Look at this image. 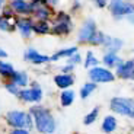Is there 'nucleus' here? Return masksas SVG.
Segmentation results:
<instances>
[{"instance_id":"obj_27","label":"nucleus","mask_w":134,"mask_h":134,"mask_svg":"<svg viewBox=\"0 0 134 134\" xmlns=\"http://www.w3.org/2000/svg\"><path fill=\"white\" fill-rule=\"evenodd\" d=\"M105 35L104 32H100V31H96V32L93 34V37L91 38V41H89V44L91 45H102L104 44V41H105Z\"/></svg>"},{"instance_id":"obj_34","label":"nucleus","mask_w":134,"mask_h":134,"mask_svg":"<svg viewBox=\"0 0 134 134\" xmlns=\"http://www.w3.org/2000/svg\"><path fill=\"white\" fill-rule=\"evenodd\" d=\"M0 58H7V53L0 47Z\"/></svg>"},{"instance_id":"obj_32","label":"nucleus","mask_w":134,"mask_h":134,"mask_svg":"<svg viewBox=\"0 0 134 134\" xmlns=\"http://www.w3.org/2000/svg\"><path fill=\"white\" fill-rule=\"evenodd\" d=\"M73 70H74V66H73V64H69V63H67L66 67H63V69H61V71H63V73H71Z\"/></svg>"},{"instance_id":"obj_25","label":"nucleus","mask_w":134,"mask_h":134,"mask_svg":"<svg viewBox=\"0 0 134 134\" xmlns=\"http://www.w3.org/2000/svg\"><path fill=\"white\" fill-rule=\"evenodd\" d=\"M98 117H99V107L93 108V109H92L91 112H89V114L85 115V118H83V124H85V125H91V124H93L95 121L98 120Z\"/></svg>"},{"instance_id":"obj_29","label":"nucleus","mask_w":134,"mask_h":134,"mask_svg":"<svg viewBox=\"0 0 134 134\" xmlns=\"http://www.w3.org/2000/svg\"><path fill=\"white\" fill-rule=\"evenodd\" d=\"M67 63H69V64H73V66H77V64L82 63V55H80L79 53L71 54L70 57H67Z\"/></svg>"},{"instance_id":"obj_24","label":"nucleus","mask_w":134,"mask_h":134,"mask_svg":"<svg viewBox=\"0 0 134 134\" xmlns=\"http://www.w3.org/2000/svg\"><path fill=\"white\" fill-rule=\"evenodd\" d=\"M95 91H96V83H95V82L85 83L83 86L80 87V98H82V99H86V98L91 96Z\"/></svg>"},{"instance_id":"obj_15","label":"nucleus","mask_w":134,"mask_h":134,"mask_svg":"<svg viewBox=\"0 0 134 134\" xmlns=\"http://www.w3.org/2000/svg\"><path fill=\"white\" fill-rule=\"evenodd\" d=\"M74 76L71 73H60L54 76V83L58 89H69L74 85Z\"/></svg>"},{"instance_id":"obj_10","label":"nucleus","mask_w":134,"mask_h":134,"mask_svg":"<svg viewBox=\"0 0 134 134\" xmlns=\"http://www.w3.org/2000/svg\"><path fill=\"white\" fill-rule=\"evenodd\" d=\"M98 31L96 28V22L93 19H86L82 25V28L79 29V34H77V41L82 44H86L91 41V38L93 37V34Z\"/></svg>"},{"instance_id":"obj_35","label":"nucleus","mask_w":134,"mask_h":134,"mask_svg":"<svg viewBox=\"0 0 134 134\" xmlns=\"http://www.w3.org/2000/svg\"><path fill=\"white\" fill-rule=\"evenodd\" d=\"M31 3H45V0H29Z\"/></svg>"},{"instance_id":"obj_13","label":"nucleus","mask_w":134,"mask_h":134,"mask_svg":"<svg viewBox=\"0 0 134 134\" xmlns=\"http://www.w3.org/2000/svg\"><path fill=\"white\" fill-rule=\"evenodd\" d=\"M9 7L18 16H31L32 13V3L29 0H10Z\"/></svg>"},{"instance_id":"obj_36","label":"nucleus","mask_w":134,"mask_h":134,"mask_svg":"<svg viewBox=\"0 0 134 134\" xmlns=\"http://www.w3.org/2000/svg\"><path fill=\"white\" fill-rule=\"evenodd\" d=\"M4 2H6V0H0V9H2V7H3V4H4Z\"/></svg>"},{"instance_id":"obj_12","label":"nucleus","mask_w":134,"mask_h":134,"mask_svg":"<svg viewBox=\"0 0 134 134\" xmlns=\"http://www.w3.org/2000/svg\"><path fill=\"white\" fill-rule=\"evenodd\" d=\"M32 25L34 19L31 16H18L16 19V29L22 38H31L32 37Z\"/></svg>"},{"instance_id":"obj_6","label":"nucleus","mask_w":134,"mask_h":134,"mask_svg":"<svg viewBox=\"0 0 134 134\" xmlns=\"http://www.w3.org/2000/svg\"><path fill=\"white\" fill-rule=\"evenodd\" d=\"M18 98H19L22 102H25V104H38V102H41L44 98V92L42 89H41V86H38L37 83H34L32 86L29 87H22L19 92V95H18Z\"/></svg>"},{"instance_id":"obj_26","label":"nucleus","mask_w":134,"mask_h":134,"mask_svg":"<svg viewBox=\"0 0 134 134\" xmlns=\"http://www.w3.org/2000/svg\"><path fill=\"white\" fill-rule=\"evenodd\" d=\"M98 64H99V60L95 57V54L92 53V51H87L86 60L83 61V66L86 67V69H91V67H95V66H98Z\"/></svg>"},{"instance_id":"obj_11","label":"nucleus","mask_w":134,"mask_h":134,"mask_svg":"<svg viewBox=\"0 0 134 134\" xmlns=\"http://www.w3.org/2000/svg\"><path fill=\"white\" fill-rule=\"evenodd\" d=\"M31 16L35 18V20H50L54 16V7H51L47 3H32Z\"/></svg>"},{"instance_id":"obj_31","label":"nucleus","mask_w":134,"mask_h":134,"mask_svg":"<svg viewBox=\"0 0 134 134\" xmlns=\"http://www.w3.org/2000/svg\"><path fill=\"white\" fill-rule=\"evenodd\" d=\"M92 2H93V4L96 7H99V9H102V7H105L108 4V2H109V0H92Z\"/></svg>"},{"instance_id":"obj_21","label":"nucleus","mask_w":134,"mask_h":134,"mask_svg":"<svg viewBox=\"0 0 134 134\" xmlns=\"http://www.w3.org/2000/svg\"><path fill=\"white\" fill-rule=\"evenodd\" d=\"M74 98H76V93L71 91L70 87H69V89H63V92H61V95H60L61 107H64V108L70 107V105L74 102Z\"/></svg>"},{"instance_id":"obj_3","label":"nucleus","mask_w":134,"mask_h":134,"mask_svg":"<svg viewBox=\"0 0 134 134\" xmlns=\"http://www.w3.org/2000/svg\"><path fill=\"white\" fill-rule=\"evenodd\" d=\"M71 29H73V20L64 12H58L55 13L53 20V25H51L50 34L51 35H55V37H63V35H67L70 34Z\"/></svg>"},{"instance_id":"obj_17","label":"nucleus","mask_w":134,"mask_h":134,"mask_svg":"<svg viewBox=\"0 0 134 134\" xmlns=\"http://www.w3.org/2000/svg\"><path fill=\"white\" fill-rule=\"evenodd\" d=\"M9 82L18 85L19 87H25V86H28V83H29V76H28L26 71H22V70L16 71L15 70L13 74L9 77Z\"/></svg>"},{"instance_id":"obj_20","label":"nucleus","mask_w":134,"mask_h":134,"mask_svg":"<svg viewBox=\"0 0 134 134\" xmlns=\"http://www.w3.org/2000/svg\"><path fill=\"white\" fill-rule=\"evenodd\" d=\"M74 53H77L76 45L69 47V48H61V50H58L57 53H54L53 55H50V61H58V60H61V58H67Z\"/></svg>"},{"instance_id":"obj_30","label":"nucleus","mask_w":134,"mask_h":134,"mask_svg":"<svg viewBox=\"0 0 134 134\" xmlns=\"http://www.w3.org/2000/svg\"><path fill=\"white\" fill-rule=\"evenodd\" d=\"M9 134H31V131L26 128H12Z\"/></svg>"},{"instance_id":"obj_1","label":"nucleus","mask_w":134,"mask_h":134,"mask_svg":"<svg viewBox=\"0 0 134 134\" xmlns=\"http://www.w3.org/2000/svg\"><path fill=\"white\" fill-rule=\"evenodd\" d=\"M29 112L34 120V128L41 134H54L55 131V118L48 108L41 105H34L29 108Z\"/></svg>"},{"instance_id":"obj_2","label":"nucleus","mask_w":134,"mask_h":134,"mask_svg":"<svg viewBox=\"0 0 134 134\" xmlns=\"http://www.w3.org/2000/svg\"><path fill=\"white\" fill-rule=\"evenodd\" d=\"M6 122L12 128H26V130H34V120L29 111L22 109H13L6 114Z\"/></svg>"},{"instance_id":"obj_19","label":"nucleus","mask_w":134,"mask_h":134,"mask_svg":"<svg viewBox=\"0 0 134 134\" xmlns=\"http://www.w3.org/2000/svg\"><path fill=\"white\" fill-rule=\"evenodd\" d=\"M104 64L108 67V69H117L121 63H122V58L120 55H117V53H107L102 58Z\"/></svg>"},{"instance_id":"obj_33","label":"nucleus","mask_w":134,"mask_h":134,"mask_svg":"<svg viewBox=\"0 0 134 134\" xmlns=\"http://www.w3.org/2000/svg\"><path fill=\"white\" fill-rule=\"evenodd\" d=\"M60 2H61V0H45V3H47V4H50L51 7L58 6V4H60Z\"/></svg>"},{"instance_id":"obj_18","label":"nucleus","mask_w":134,"mask_h":134,"mask_svg":"<svg viewBox=\"0 0 134 134\" xmlns=\"http://www.w3.org/2000/svg\"><path fill=\"white\" fill-rule=\"evenodd\" d=\"M50 29H51V24L48 20H34V25H32V31L34 34L37 35H47L50 34Z\"/></svg>"},{"instance_id":"obj_28","label":"nucleus","mask_w":134,"mask_h":134,"mask_svg":"<svg viewBox=\"0 0 134 134\" xmlns=\"http://www.w3.org/2000/svg\"><path fill=\"white\" fill-rule=\"evenodd\" d=\"M4 87H6V91L9 92L10 95H13V96H18V95H19V92H20V89H22V87H19L18 85L12 83V82L4 83Z\"/></svg>"},{"instance_id":"obj_14","label":"nucleus","mask_w":134,"mask_h":134,"mask_svg":"<svg viewBox=\"0 0 134 134\" xmlns=\"http://www.w3.org/2000/svg\"><path fill=\"white\" fill-rule=\"evenodd\" d=\"M115 76L120 77V79H124V80H134V61L133 60L122 61L117 67Z\"/></svg>"},{"instance_id":"obj_7","label":"nucleus","mask_w":134,"mask_h":134,"mask_svg":"<svg viewBox=\"0 0 134 134\" xmlns=\"http://www.w3.org/2000/svg\"><path fill=\"white\" fill-rule=\"evenodd\" d=\"M89 79L95 83H109L115 79V74L111 71V69L108 67H99V66H95L91 67L89 70Z\"/></svg>"},{"instance_id":"obj_37","label":"nucleus","mask_w":134,"mask_h":134,"mask_svg":"<svg viewBox=\"0 0 134 134\" xmlns=\"http://www.w3.org/2000/svg\"><path fill=\"white\" fill-rule=\"evenodd\" d=\"M128 18H130V20H133V22H134V13H133V15H130Z\"/></svg>"},{"instance_id":"obj_8","label":"nucleus","mask_w":134,"mask_h":134,"mask_svg":"<svg viewBox=\"0 0 134 134\" xmlns=\"http://www.w3.org/2000/svg\"><path fill=\"white\" fill-rule=\"evenodd\" d=\"M16 19H18V15L13 13L9 6L4 7L2 15H0V31H3V32L16 31Z\"/></svg>"},{"instance_id":"obj_16","label":"nucleus","mask_w":134,"mask_h":134,"mask_svg":"<svg viewBox=\"0 0 134 134\" xmlns=\"http://www.w3.org/2000/svg\"><path fill=\"white\" fill-rule=\"evenodd\" d=\"M124 45V41L120 40V38H115V37H105V41L102 44V47L107 50V53H118V51L122 48Z\"/></svg>"},{"instance_id":"obj_22","label":"nucleus","mask_w":134,"mask_h":134,"mask_svg":"<svg viewBox=\"0 0 134 134\" xmlns=\"http://www.w3.org/2000/svg\"><path fill=\"white\" fill-rule=\"evenodd\" d=\"M117 130V118L114 115H107L102 121V131L104 133H112Z\"/></svg>"},{"instance_id":"obj_23","label":"nucleus","mask_w":134,"mask_h":134,"mask_svg":"<svg viewBox=\"0 0 134 134\" xmlns=\"http://www.w3.org/2000/svg\"><path fill=\"white\" fill-rule=\"evenodd\" d=\"M13 71H15V67L12 66L9 61L2 60V58H0V76L9 79V77L13 74Z\"/></svg>"},{"instance_id":"obj_5","label":"nucleus","mask_w":134,"mask_h":134,"mask_svg":"<svg viewBox=\"0 0 134 134\" xmlns=\"http://www.w3.org/2000/svg\"><path fill=\"white\" fill-rule=\"evenodd\" d=\"M109 108L115 114L125 115V117H130L134 120V100L130 99V98H121V96L112 98L109 102Z\"/></svg>"},{"instance_id":"obj_4","label":"nucleus","mask_w":134,"mask_h":134,"mask_svg":"<svg viewBox=\"0 0 134 134\" xmlns=\"http://www.w3.org/2000/svg\"><path fill=\"white\" fill-rule=\"evenodd\" d=\"M108 10L115 19H122L128 18L134 13V3L125 2V0H109L108 2Z\"/></svg>"},{"instance_id":"obj_9","label":"nucleus","mask_w":134,"mask_h":134,"mask_svg":"<svg viewBox=\"0 0 134 134\" xmlns=\"http://www.w3.org/2000/svg\"><path fill=\"white\" fill-rule=\"evenodd\" d=\"M24 60L29 64H34V66H42V64L50 63V55L41 54L40 51L35 50L34 47H28L24 51Z\"/></svg>"}]
</instances>
